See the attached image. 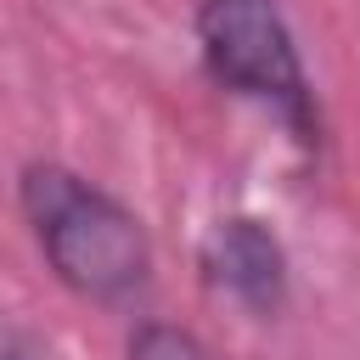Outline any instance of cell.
Here are the masks:
<instances>
[{
  "instance_id": "obj_3",
  "label": "cell",
  "mask_w": 360,
  "mask_h": 360,
  "mask_svg": "<svg viewBox=\"0 0 360 360\" xmlns=\"http://www.w3.org/2000/svg\"><path fill=\"white\" fill-rule=\"evenodd\" d=\"M202 270L219 292H231L236 304L270 315L287 298V259L281 242L259 225V219H219L202 242Z\"/></svg>"
},
{
  "instance_id": "obj_4",
  "label": "cell",
  "mask_w": 360,
  "mask_h": 360,
  "mask_svg": "<svg viewBox=\"0 0 360 360\" xmlns=\"http://www.w3.org/2000/svg\"><path fill=\"white\" fill-rule=\"evenodd\" d=\"M129 360H208V349H202L186 326L146 321V326L129 338Z\"/></svg>"
},
{
  "instance_id": "obj_1",
  "label": "cell",
  "mask_w": 360,
  "mask_h": 360,
  "mask_svg": "<svg viewBox=\"0 0 360 360\" xmlns=\"http://www.w3.org/2000/svg\"><path fill=\"white\" fill-rule=\"evenodd\" d=\"M22 208L39 231V248L51 259V270L73 292L118 304V298L146 287L152 248H146L141 219L118 197H107L90 180L45 163V169L22 174Z\"/></svg>"
},
{
  "instance_id": "obj_2",
  "label": "cell",
  "mask_w": 360,
  "mask_h": 360,
  "mask_svg": "<svg viewBox=\"0 0 360 360\" xmlns=\"http://www.w3.org/2000/svg\"><path fill=\"white\" fill-rule=\"evenodd\" d=\"M202 56L219 84L270 101L292 129H309V84L298 45L276 11V0H202L197 17Z\"/></svg>"
}]
</instances>
